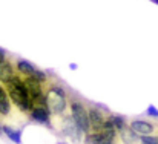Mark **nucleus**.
I'll return each instance as SVG.
<instances>
[{
  "mask_svg": "<svg viewBox=\"0 0 158 144\" xmlns=\"http://www.w3.org/2000/svg\"><path fill=\"white\" fill-rule=\"evenodd\" d=\"M69 113L85 135L91 132L89 112H88V107H86L85 103H81L80 100H71L69 101Z\"/></svg>",
  "mask_w": 158,
  "mask_h": 144,
  "instance_id": "nucleus-3",
  "label": "nucleus"
},
{
  "mask_svg": "<svg viewBox=\"0 0 158 144\" xmlns=\"http://www.w3.org/2000/svg\"><path fill=\"white\" fill-rule=\"evenodd\" d=\"M88 112H89V120H91V130L100 132L103 123L107 120L109 112L106 110L103 106H100V104L89 106V107H88Z\"/></svg>",
  "mask_w": 158,
  "mask_h": 144,
  "instance_id": "nucleus-5",
  "label": "nucleus"
},
{
  "mask_svg": "<svg viewBox=\"0 0 158 144\" xmlns=\"http://www.w3.org/2000/svg\"><path fill=\"white\" fill-rule=\"evenodd\" d=\"M8 94H9V98L12 101V104L25 115H29V112L32 110L34 104H32V98H31V94L26 88V83H25V78L23 75H20L17 72V75L14 77V80L5 86Z\"/></svg>",
  "mask_w": 158,
  "mask_h": 144,
  "instance_id": "nucleus-1",
  "label": "nucleus"
},
{
  "mask_svg": "<svg viewBox=\"0 0 158 144\" xmlns=\"http://www.w3.org/2000/svg\"><path fill=\"white\" fill-rule=\"evenodd\" d=\"M146 115L154 117V118H158V109L154 106V104H149V106H148V109H146Z\"/></svg>",
  "mask_w": 158,
  "mask_h": 144,
  "instance_id": "nucleus-17",
  "label": "nucleus"
},
{
  "mask_svg": "<svg viewBox=\"0 0 158 144\" xmlns=\"http://www.w3.org/2000/svg\"><path fill=\"white\" fill-rule=\"evenodd\" d=\"M45 94H46V101L49 106V110L52 112L54 117H61L69 110V101L71 98L68 97V92L64 88L55 81H48L45 84Z\"/></svg>",
  "mask_w": 158,
  "mask_h": 144,
  "instance_id": "nucleus-2",
  "label": "nucleus"
},
{
  "mask_svg": "<svg viewBox=\"0 0 158 144\" xmlns=\"http://www.w3.org/2000/svg\"><path fill=\"white\" fill-rule=\"evenodd\" d=\"M118 140L123 144H137L140 143V135L127 126V127H124L123 130L118 132Z\"/></svg>",
  "mask_w": 158,
  "mask_h": 144,
  "instance_id": "nucleus-11",
  "label": "nucleus"
},
{
  "mask_svg": "<svg viewBox=\"0 0 158 144\" xmlns=\"http://www.w3.org/2000/svg\"><path fill=\"white\" fill-rule=\"evenodd\" d=\"M140 141L146 144H158V134H151V135H140Z\"/></svg>",
  "mask_w": 158,
  "mask_h": 144,
  "instance_id": "nucleus-16",
  "label": "nucleus"
},
{
  "mask_svg": "<svg viewBox=\"0 0 158 144\" xmlns=\"http://www.w3.org/2000/svg\"><path fill=\"white\" fill-rule=\"evenodd\" d=\"M3 129V135L12 141L14 144H22V137H23V129H15L11 124H2Z\"/></svg>",
  "mask_w": 158,
  "mask_h": 144,
  "instance_id": "nucleus-10",
  "label": "nucleus"
},
{
  "mask_svg": "<svg viewBox=\"0 0 158 144\" xmlns=\"http://www.w3.org/2000/svg\"><path fill=\"white\" fill-rule=\"evenodd\" d=\"M32 78H35L37 81H40V83H43V84H46L48 81H49V75L45 72V71H42V69H35V72H34V75H32Z\"/></svg>",
  "mask_w": 158,
  "mask_h": 144,
  "instance_id": "nucleus-15",
  "label": "nucleus"
},
{
  "mask_svg": "<svg viewBox=\"0 0 158 144\" xmlns=\"http://www.w3.org/2000/svg\"><path fill=\"white\" fill-rule=\"evenodd\" d=\"M12 115V101L5 84L0 83V118H9Z\"/></svg>",
  "mask_w": 158,
  "mask_h": 144,
  "instance_id": "nucleus-9",
  "label": "nucleus"
},
{
  "mask_svg": "<svg viewBox=\"0 0 158 144\" xmlns=\"http://www.w3.org/2000/svg\"><path fill=\"white\" fill-rule=\"evenodd\" d=\"M35 69H37V66H34L28 60H17L15 61V71L20 75H23V77H32L34 72H35Z\"/></svg>",
  "mask_w": 158,
  "mask_h": 144,
  "instance_id": "nucleus-12",
  "label": "nucleus"
},
{
  "mask_svg": "<svg viewBox=\"0 0 158 144\" xmlns=\"http://www.w3.org/2000/svg\"><path fill=\"white\" fill-rule=\"evenodd\" d=\"M29 120L37 123V124H43L46 127H52V112L49 110V107H42V106H34L32 110L29 112Z\"/></svg>",
  "mask_w": 158,
  "mask_h": 144,
  "instance_id": "nucleus-6",
  "label": "nucleus"
},
{
  "mask_svg": "<svg viewBox=\"0 0 158 144\" xmlns=\"http://www.w3.org/2000/svg\"><path fill=\"white\" fill-rule=\"evenodd\" d=\"M105 140H106V137L103 132H94V130H91L89 134L85 135L83 143L85 144H102Z\"/></svg>",
  "mask_w": 158,
  "mask_h": 144,
  "instance_id": "nucleus-13",
  "label": "nucleus"
},
{
  "mask_svg": "<svg viewBox=\"0 0 158 144\" xmlns=\"http://www.w3.org/2000/svg\"><path fill=\"white\" fill-rule=\"evenodd\" d=\"M6 58H8V55H6V51L0 48V63H3V61H5Z\"/></svg>",
  "mask_w": 158,
  "mask_h": 144,
  "instance_id": "nucleus-18",
  "label": "nucleus"
},
{
  "mask_svg": "<svg viewBox=\"0 0 158 144\" xmlns=\"http://www.w3.org/2000/svg\"><path fill=\"white\" fill-rule=\"evenodd\" d=\"M109 120L112 121L114 127H115L118 132H120V130H123L124 127H127V126H129V123H127L126 117L118 115V113H109Z\"/></svg>",
  "mask_w": 158,
  "mask_h": 144,
  "instance_id": "nucleus-14",
  "label": "nucleus"
},
{
  "mask_svg": "<svg viewBox=\"0 0 158 144\" xmlns=\"http://www.w3.org/2000/svg\"><path fill=\"white\" fill-rule=\"evenodd\" d=\"M57 118H58V132H60V135L63 138H68V140H71L74 143L83 141L85 134L75 124V121L72 120L71 113H64V115L57 117Z\"/></svg>",
  "mask_w": 158,
  "mask_h": 144,
  "instance_id": "nucleus-4",
  "label": "nucleus"
},
{
  "mask_svg": "<svg viewBox=\"0 0 158 144\" xmlns=\"http://www.w3.org/2000/svg\"><path fill=\"white\" fill-rule=\"evenodd\" d=\"M118 141H114V140H105L102 144H117Z\"/></svg>",
  "mask_w": 158,
  "mask_h": 144,
  "instance_id": "nucleus-19",
  "label": "nucleus"
},
{
  "mask_svg": "<svg viewBox=\"0 0 158 144\" xmlns=\"http://www.w3.org/2000/svg\"><path fill=\"white\" fill-rule=\"evenodd\" d=\"M129 127L134 132H137L138 135H151L158 130L157 124L152 121H148V120H132L129 123Z\"/></svg>",
  "mask_w": 158,
  "mask_h": 144,
  "instance_id": "nucleus-7",
  "label": "nucleus"
},
{
  "mask_svg": "<svg viewBox=\"0 0 158 144\" xmlns=\"http://www.w3.org/2000/svg\"><path fill=\"white\" fill-rule=\"evenodd\" d=\"M17 75V71H15V64L9 60V58H6L3 63H0V83L2 84H9L12 80H14V77Z\"/></svg>",
  "mask_w": 158,
  "mask_h": 144,
  "instance_id": "nucleus-8",
  "label": "nucleus"
},
{
  "mask_svg": "<svg viewBox=\"0 0 158 144\" xmlns=\"http://www.w3.org/2000/svg\"><path fill=\"white\" fill-rule=\"evenodd\" d=\"M3 135V129H2V123H0V137Z\"/></svg>",
  "mask_w": 158,
  "mask_h": 144,
  "instance_id": "nucleus-20",
  "label": "nucleus"
},
{
  "mask_svg": "<svg viewBox=\"0 0 158 144\" xmlns=\"http://www.w3.org/2000/svg\"><path fill=\"white\" fill-rule=\"evenodd\" d=\"M140 144H146V143H143V141H140Z\"/></svg>",
  "mask_w": 158,
  "mask_h": 144,
  "instance_id": "nucleus-21",
  "label": "nucleus"
}]
</instances>
